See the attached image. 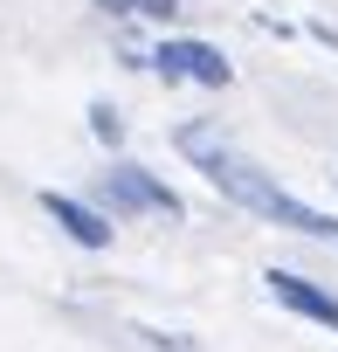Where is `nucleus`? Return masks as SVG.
Here are the masks:
<instances>
[{
    "instance_id": "f257e3e1",
    "label": "nucleus",
    "mask_w": 338,
    "mask_h": 352,
    "mask_svg": "<svg viewBox=\"0 0 338 352\" xmlns=\"http://www.w3.org/2000/svg\"><path fill=\"white\" fill-rule=\"evenodd\" d=\"M187 152L201 159V173H207L235 208H249V214H262V221H276V228H297V235H311V242H338V214H317V208H304L297 194H283L269 173H262L256 159H242L235 145H214L207 131H187Z\"/></svg>"
},
{
    "instance_id": "f03ea898",
    "label": "nucleus",
    "mask_w": 338,
    "mask_h": 352,
    "mask_svg": "<svg viewBox=\"0 0 338 352\" xmlns=\"http://www.w3.org/2000/svg\"><path fill=\"white\" fill-rule=\"evenodd\" d=\"M104 194H111L117 214H166V221H180V194L159 187L145 166H111L104 173Z\"/></svg>"
},
{
    "instance_id": "7ed1b4c3",
    "label": "nucleus",
    "mask_w": 338,
    "mask_h": 352,
    "mask_svg": "<svg viewBox=\"0 0 338 352\" xmlns=\"http://www.w3.org/2000/svg\"><path fill=\"white\" fill-rule=\"evenodd\" d=\"M152 69L159 76H187V83H207V90H221L235 69L221 63V49H207V42H159L152 49Z\"/></svg>"
},
{
    "instance_id": "20e7f679",
    "label": "nucleus",
    "mask_w": 338,
    "mask_h": 352,
    "mask_svg": "<svg viewBox=\"0 0 338 352\" xmlns=\"http://www.w3.org/2000/svg\"><path fill=\"white\" fill-rule=\"evenodd\" d=\"M262 283H269V297H276V304H290L297 318H317V324H331V331H338V297H331V290H317L311 276H290V270H269Z\"/></svg>"
},
{
    "instance_id": "39448f33",
    "label": "nucleus",
    "mask_w": 338,
    "mask_h": 352,
    "mask_svg": "<svg viewBox=\"0 0 338 352\" xmlns=\"http://www.w3.org/2000/svg\"><path fill=\"white\" fill-rule=\"evenodd\" d=\"M42 208H49V221L69 235V242H83V249H111V221L97 214V208H83V201H69V194H42Z\"/></svg>"
},
{
    "instance_id": "423d86ee",
    "label": "nucleus",
    "mask_w": 338,
    "mask_h": 352,
    "mask_svg": "<svg viewBox=\"0 0 338 352\" xmlns=\"http://www.w3.org/2000/svg\"><path fill=\"white\" fill-rule=\"evenodd\" d=\"M90 131H97L104 145H117V138H124V124H117V111H111V104H97V111H90Z\"/></svg>"
},
{
    "instance_id": "0eeeda50",
    "label": "nucleus",
    "mask_w": 338,
    "mask_h": 352,
    "mask_svg": "<svg viewBox=\"0 0 338 352\" xmlns=\"http://www.w3.org/2000/svg\"><path fill=\"white\" fill-rule=\"evenodd\" d=\"M111 14H173V0H104Z\"/></svg>"
}]
</instances>
